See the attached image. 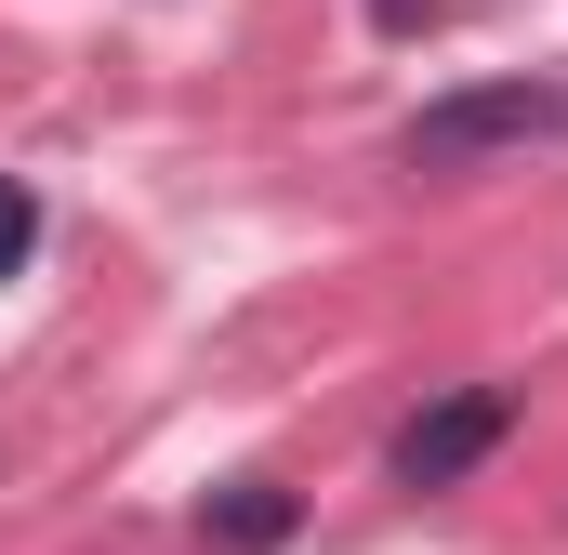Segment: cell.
Instances as JSON below:
<instances>
[{"label":"cell","mask_w":568,"mask_h":555,"mask_svg":"<svg viewBox=\"0 0 568 555\" xmlns=\"http://www.w3.org/2000/svg\"><path fill=\"white\" fill-rule=\"evenodd\" d=\"M556 133H568V80H463V93L410 107L397 172H489V159H529Z\"/></svg>","instance_id":"obj_1"},{"label":"cell","mask_w":568,"mask_h":555,"mask_svg":"<svg viewBox=\"0 0 568 555\" xmlns=\"http://www.w3.org/2000/svg\"><path fill=\"white\" fill-rule=\"evenodd\" d=\"M27 252H40V199H27V185H13V172H0V278L27 265Z\"/></svg>","instance_id":"obj_4"},{"label":"cell","mask_w":568,"mask_h":555,"mask_svg":"<svg viewBox=\"0 0 568 555\" xmlns=\"http://www.w3.org/2000/svg\"><path fill=\"white\" fill-rule=\"evenodd\" d=\"M436 13H449V0H371V27H384V40H410V27H436Z\"/></svg>","instance_id":"obj_5"},{"label":"cell","mask_w":568,"mask_h":555,"mask_svg":"<svg viewBox=\"0 0 568 555\" xmlns=\"http://www.w3.org/2000/svg\"><path fill=\"white\" fill-rule=\"evenodd\" d=\"M503 436H516V384H449V397H424V411L397 423L384 463H397V490H463Z\"/></svg>","instance_id":"obj_2"},{"label":"cell","mask_w":568,"mask_h":555,"mask_svg":"<svg viewBox=\"0 0 568 555\" xmlns=\"http://www.w3.org/2000/svg\"><path fill=\"white\" fill-rule=\"evenodd\" d=\"M199 529H212V555H278L291 529H304V503H291L278 476H225V490L199 503Z\"/></svg>","instance_id":"obj_3"}]
</instances>
